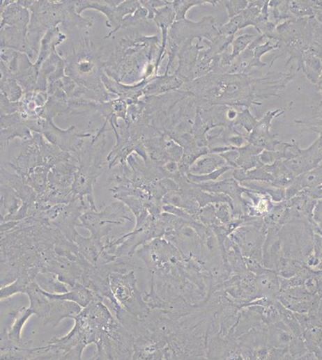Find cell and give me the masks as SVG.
<instances>
[{
	"label": "cell",
	"instance_id": "4fadbf2b",
	"mask_svg": "<svg viewBox=\"0 0 322 360\" xmlns=\"http://www.w3.org/2000/svg\"><path fill=\"white\" fill-rule=\"evenodd\" d=\"M289 352L293 359H299L300 357L303 356L305 353L308 352L307 346H305V340L303 337L294 336L292 338L290 345H289Z\"/></svg>",
	"mask_w": 322,
	"mask_h": 360
},
{
	"label": "cell",
	"instance_id": "30bf717a",
	"mask_svg": "<svg viewBox=\"0 0 322 360\" xmlns=\"http://www.w3.org/2000/svg\"><path fill=\"white\" fill-rule=\"evenodd\" d=\"M303 63L305 75L312 83L317 84L322 74V61L308 50L303 55Z\"/></svg>",
	"mask_w": 322,
	"mask_h": 360
},
{
	"label": "cell",
	"instance_id": "ba28073f",
	"mask_svg": "<svg viewBox=\"0 0 322 360\" xmlns=\"http://www.w3.org/2000/svg\"><path fill=\"white\" fill-rule=\"evenodd\" d=\"M43 292L50 299L73 301V302L80 304L83 308L87 307L94 300L101 297L80 283H75V285L66 293H51L45 290H43Z\"/></svg>",
	"mask_w": 322,
	"mask_h": 360
},
{
	"label": "cell",
	"instance_id": "7c38bea8",
	"mask_svg": "<svg viewBox=\"0 0 322 360\" xmlns=\"http://www.w3.org/2000/svg\"><path fill=\"white\" fill-rule=\"evenodd\" d=\"M32 349L17 345L2 346L0 352L1 359H32Z\"/></svg>",
	"mask_w": 322,
	"mask_h": 360
},
{
	"label": "cell",
	"instance_id": "9c48e42d",
	"mask_svg": "<svg viewBox=\"0 0 322 360\" xmlns=\"http://www.w3.org/2000/svg\"><path fill=\"white\" fill-rule=\"evenodd\" d=\"M36 281L43 290L51 293H66L70 290L67 284L59 280L57 274L54 273H40L36 277Z\"/></svg>",
	"mask_w": 322,
	"mask_h": 360
},
{
	"label": "cell",
	"instance_id": "5bb4252c",
	"mask_svg": "<svg viewBox=\"0 0 322 360\" xmlns=\"http://www.w3.org/2000/svg\"><path fill=\"white\" fill-rule=\"evenodd\" d=\"M254 37L255 36L253 35H243L241 37L236 39L234 42V51H233V54H231L233 60L238 56L240 52L245 50L246 45H247L250 42H252V38Z\"/></svg>",
	"mask_w": 322,
	"mask_h": 360
},
{
	"label": "cell",
	"instance_id": "2e32d148",
	"mask_svg": "<svg viewBox=\"0 0 322 360\" xmlns=\"http://www.w3.org/2000/svg\"></svg>",
	"mask_w": 322,
	"mask_h": 360
},
{
	"label": "cell",
	"instance_id": "277c9868",
	"mask_svg": "<svg viewBox=\"0 0 322 360\" xmlns=\"http://www.w3.org/2000/svg\"><path fill=\"white\" fill-rule=\"evenodd\" d=\"M34 315L31 308L22 307L17 313H15V319L12 326L5 329L1 332V346L17 345L21 347H29L31 341L25 342L22 338V327L27 320Z\"/></svg>",
	"mask_w": 322,
	"mask_h": 360
},
{
	"label": "cell",
	"instance_id": "52a82bcc",
	"mask_svg": "<svg viewBox=\"0 0 322 360\" xmlns=\"http://www.w3.org/2000/svg\"><path fill=\"white\" fill-rule=\"evenodd\" d=\"M25 294L28 295L29 301H31L29 308L32 310L34 315H37L45 322L50 313L51 299L43 292L42 288L39 287L36 281L29 284Z\"/></svg>",
	"mask_w": 322,
	"mask_h": 360
},
{
	"label": "cell",
	"instance_id": "9a60e30c",
	"mask_svg": "<svg viewBox=\"0 0 322 360\" xmlns=\"http://www.w3.org/2000/svg\"><path fill=\"white\" fill-rule=\"evenodd\" d=\"M247 3L246 1H231V2H226L227 8L229 10V17H232V16L238 14V13L241 12L243 9L247 6Z\"/></svg>",
	"mask_w": 322,
	"mask_h": 360
},
{
	"label": "cell",
	"instance_id": "7a4b0ae2",
	"mask_svg": "<svg viewBox=\"0 0 322 360\" xmlns=\"http://www.w3.org/2000/svg\"><path fill=\"white\" fill-rule=\"evenodd\" d=\"M109 283L114 299L125 311L141 319L149 315L151 308L137 289L133 271L110 274Z\"/></svg>",
	"mask_w": 322,
	"mask_h": 360
},
{
	"label": "cell",
	"instance_id": "3957f363",
	"mask_svg": "<svg viewBox=\"0 0 322 360\" xmlns=\"http://www.w3.org/2000/svg\"><path fill=\"white\" fill-rule=\"evenodd\" d=\"M80 221L83 227L91 232V238L101 242V239L109 233L114 225H123L125 221H132L129 208L123 203L116 202L108 206L103 212L88 211L81 216Z\"/></svg>",
	"mask_w": 322,
	"mask_h": 360
},
{
	"label": "cell",
	"instance_id": "8992f818",
	"mask_svg": "<svg viewBox=\"0 0 322 360\" xmlns=\"http://www.w3.org/2000/svg\"><path fill=\"white\" fill-rule=\"evenodd\" d=\"M50 299V297H49ZM52 301L51 311L47 320L44 322L45 325H51L56 327L62 320L74 319L83 310V307L73 301L64 299H50Z\"/></svg>",
	"mask_w": 322,
	"mask_h": 360
},
{
	"label": "cell",
	"instance_id": "6da1fadb",
	"mask_svg": "<svg viewBox=\"0 0 322 360\" xmlns=\"http://www.w3.org/2000/svg\"><path fill=\"white\" fill-rule=\"evenodd\" d=\"M75 320V325L70 333L61 338L52 339L46 345L57 352L60 359H82V353L86 346L97 343L96 330L83 311Z\"/></svg>",
	"mask_w": 322,
	"mask_h": 360
},
{
	"label": "cell",
	"instance_id": "8fae6325",
	"mask_svg": "<svg viewBox=\"0 0 322 360\" xmlns=\"http://www.w3.org/2000/svg\"><path fill=\"white\" fill-rule=\"evenodd\" d=\"M225 162L221 157L213 156L210 158L204 159L197 162L195 165L190 169V173L193 175H208L212 172H215L216 169L220 166L224 165Z\"/></svg>",
	"mask_w": 322,
	"mask_h": 360
},
{
	"label": "cell",
	"instance_id": "5b68a950",
	"mask_svg": "<svg viewBox=\"0 0 322 360\" xmlns=\"http://www.w3.org/2000/svg\"><path fill=\"white\" fill-rule=\"evenodd\" d=\"M256 290H257V299L261 297H269L277 300L281 294L280 281L277 272L270 269H262L256 274Z\"/></svg>",
	"mask_w": 322,
	"mask_h": 360
}]
</instances>
